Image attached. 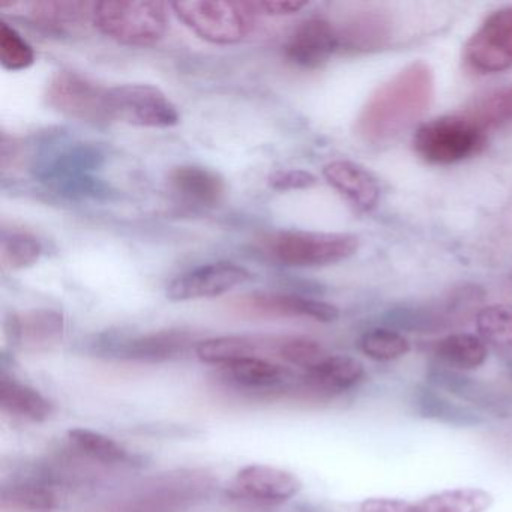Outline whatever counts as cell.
I'll return each mask as SVG.
<instances>
[{
	"label": "cell",
	"instance_id": "cell-1",
	"mask_svg": "<svg viewBox=\"0 0 512 512\" xmlns=\"http://www.w3.org/2000/svg\"><path fill=\"white\" fill-rule=\"evenodd\" d=\"M434 97V76L425 62H413L368 98L356 131L370 143H386L424 116Z\"/></svg>",
	"mask_w": 512,
	"mask_h": 512
},
{
	"label": "cell",
	"instance_id": "cell-2",
	"mask_svg": "<svg viewBox=\"0 0 512 512\" xmlns=\"http://www.w3.org/2000/svg\"><path fill=\"white\" fill-rule=\"evenodd\" d=\"M257 248L266 259L290 268H320L355 256L359 239L349 233L277 230L257 239Z\"/></svg>",
	"mask_w": 512,
	"mask_h": 512
},
{
	"label": "cell",
	"instance_id": "cell-3",
	"mask_svg": "<svg viewBox=\"0 0 512 512\" xmlns=\"http://www.w3.org/2000/svg\"><path fill=\"white\" fill-rule=\"evenodd\" d=\"M92 25L122 46L151 47L167 34L169 5L157 0L95 2Z\"/></svg>",
	"mask_w": 512,
	"mask_h": 512
},
{
	"label": "cell",
	"instance_id": "cell-4",
	"mask_svg": "<svg viewBox=\"0 0 512 512\" xmlns=\"http://www.w3.org/2000/svg\"><path fill=\"white\" fill-rule=\"evenodd\" d=\"M485 145V128L467 113L431 119L422 124L413 137L416 154L436 166H451L469 160Z\"/></svg>",
	"mask_w": 512,
	"mask_h": 512
},
{
	"label": "cell",
	"instance_id": "cell-5",
	"mask_svg": "<svg viewBox=\"0 0 512 512\" xmlns=\"http://www.w3.org/2000/svg\"><path fill=\"white\" fill-rule=\"evenodd\" d=\"M185 28L202 40L220 46L241 43L254 28L256 14L248 2L187 0L170 4Z\"/></svg>",
	"mask_w": 512,
	"mask_h": 512
},
{
	"label": "cell",
	"instance_id": "cell-6",
	"mask_svg": "<svg viewBox=\"0 0 512 512\" xmlns=\"http://www.w3.org/2000/svg\"><path fill=\"white\" fill-rule=\"evenodd\" d=\"M44 100L50 109L76 121L98 127L112 122L109 89L76 71H56L47 83Z\"/></svg>",
	"mask_w": 512,
	"mask_h": 512
},
{
	"label": "cell",
	"instance_id": "cell-7",
	"mask_svg": "<svg viewBox=\"0 0 512 512\" xmlns=\"http://www.w3.org/2000/svg\"><path fill=\"white\" fill-rule=\"evenodd\" d=\"M112 121L142 128H170L181 122L178 107L154 85L128 83L109 89Z\"/></svg>",
	"mask_w": 512,
	"mask_h": 512
},
{
	"label": "cell",
	"instance_id": "cell-8",
	"mask_svg": "<svg viewBox=\"0 0 512 512\" xmlns=\"http://www.w3.org/2000/svg\"><path fill=\"white\" fill-rule=\"evenodd\" d=\"M464 61L479 74L512 70V5L493 11L464 46Z\"/></svg>",
	"mask_w": 512,
	"mask_h": 512
},
{
	"label": "cell",
	"instance_id": "cell-9",
	"mask_svg": "<svg viewBox=\"0 0 512 512\" xmlns=\"http://www.w3.org/2000/svg\"><path fill=\"white\" fill-rule=\"evenodd\" d=\"M232 308L242 316L259 319L307 317L320 323H332L340 317V310L335 305L292 293H247L233 299Z\"/></svg>",
	"mask_w": 512,
	"mask_h": 512
},
{
	"label": "cell",
	"instance_id": "cell-10",
	"mask_svg": "<svg viewBox=\"0 0 512 512\" xmlns=\"http://www.w3.org/2000/svg\"><path fill=\"white\" fill-rule=\"evenodd\" d=\"M250 280V271L238 263H206L170 281L166 296L173 302L218 298Z\"/></svg>",
	"mask_w": 512,
	"mask_h": 512
},
{
	"label": "cell",
	"instance_id": "cell-11",
	"mask_svg": "<svg viewBox=\"0 0 512 512\" xmlns=\"http://www.w3.org/2000/svg\"><path fill=\"white\" fill-rule=\"evenodd\" d=\"M340 47L337 26L326 17L311 16L290 32L284 44V56L298 68L317 70L328 64Z\"/></svg>",
	"mask_w": 512,
	"mask_h": 512
},
{
	"label": "cell",
	"instance_id": "cell-12",
	"mask_svg": "<svg viewBox=\"0 0 512 512\" xmlns=\"http://www.w3.org/2000/svg\"><path fill=\"white\" fill-rule=\"evenodd\" d=\"M233 491L260 503H284L302 490V481L289 470L268 464L242 467L233 479Z\"/></svg>",
	"mask_w": 512,
	"mask_h": 512
},
{
	"label": "cell",
	"instance_id": "cell-13",
	"mask_svg": "<svg viewBox=\"0 0 512 512\" xmlns=\"http://www.w3.org/2000/svg\"><path fill=\"white\" fill-rule=\"evenodd\" d=\"M323 178L358 211L370 212L379 205V182L373 173L353 161H331L323 167Z\"/></svg>",
	"mask_w": 512,
	"mask_h": 512
},
{
	"label": "cell",
	"instance_id": "cell-14",
	"mask_svg": "<svg viewBox=\"0 0 512 512\" xmlns=\"http://www.w3.org/2000/svg\"><path fill=\"white\" fill-rule=\"evenodd\" d=\"M169 185L173 193L190 205L212 208L226 196V182L208 167L185 164L170 170Z\"/></svg>",
	"mask_w": 512,
	"mask_h": 512
},
{
	"label": "cell",
	"instance_id": "cell-15",
	"mask_svg": "<svg viewBox=\"0 0 512 512\" xmlns=\"http://www.w3.org/2000/svg\"><path fill=\"white\" fill-rule=\"evenodd\" d=\"M5 331L14 346L40 349L61 340L65 331V319L59 311L40 308L14 314L5 323Z\"/></svg>",
	"mask_w": 512,
	"mask_h": 512
},
{
	"label": "cell",
	"instance_id": "cell-16",
	"mask_svg": "<svg viewBox=\"0 0 512 512\" xmlns=\"http://www.w3.org/2000/svg\"><path fill=\"white\" fill-rule=\"evenodd\" d=\"M367 377L364 364L349 355H328L320 364L305 371L304 383L310 391L326 397L356 388Z\"/></svg>",
	"mask_w": 512,
	"mask_h": 512
},
{
	"label": "cell",
	"instance_id": "cell-17",
	"mask_svg": "<svg viewBox=\"0 0 512 512\" xmlns=\"http://www.w3.org/2000/svg\"><path fill=\"white\" fill-rule=\"evenodd\" d=\"M221 373L224 379L238 388L253 389V391L280 388L295 377V373L290 368L260 356H250V358L239 359L233 364L224 365L221 367Z\"/></svg>",
	"mask_w": 512,
	"mask_h": 512
},
{
	"label": "cell",
	"instance_id": "cell-18",
	"mask_svg": "<svg viewBox=\"0 0 512 512\" xmlns=\"http://www.w3.org/2000/svg\"><path fill=\"white\" fill-rule=\"evenodd\" d=\"M190 344V332L167 329L127 341L119 347L118 353L131 361L158 362L181 355Z\"/></svg>",
	"mask_w": 512,
	"mask_h": 512
},
{
	"label": "cell",
	"instance_id": "cell-19",
	"mask_svg": "<svg viewBox=\"0 0 512 512\" xmlns=\"http://www.w3.org/2000/svg\"><path fill=\"white\" fill-rule=\"evenodd\" d=\"M413 404L422 418L433 419L452 427H478L484 422L475 410L449 400L434 386H418Z\"/></svg>",
	"mask_w": 512,
	"mask_h": 512
},
{
	"label": "cell",
	"instance_id": "cell-20",
	"mask_svg": "<svg viewBox=\"0 0 512 512\" xmlns=\"http://www.w3.org/2000/svg\"><path fill=\"white\" fill-rule=\"evenodd\" d=\"M436 358L455 371L476 370L485 364L488 358L487 343L479 335L451 334L434 344Z\"/></svg>",
	"mask_w": 512,
	"mask_h": 512
},
{
	"label": "cell",
	"instance_id": "cell-21",
	"mask_svg": "<svg viewBox=\"0 0 512 512\" xmlns=\"http://www.w3.org/2000/svg\"><path fill=\"white\" fill-rule=\"evenodd\" d=\"M95 2L73 0H41L28 5L29 17L41 28L67 31L91 20Z\"/></svg>",
	"mask_w": 512,
	"mask_h": 512
},
{
	"label": "cell",
	"instance_id": "cell-22",
	"mask_svg": "<svg viewBox=\"0 0 512 512\" xmlns=\"http://www.w3.org/2000/svg\"><path fill=\"white\" fill-rule=\"evenodd\" d=\"M428 382L434 388L446 389L460 400L469 401L484 409L493 410L494 407L499 406V409L502 407V403L497 398L499 394L496 389L490 388L487 383L466 376L461 371L451 370V368H433L428 373Z\"/></svg>",
	"mask_w": 512,
	"mask_h": 512
},
{
	"label": "cell",
	"instance_id": "cell-23",
	"mask_svg": "<svg viewBox=\"0 0 512 512\" xmlns=\"http://www.w3.org/2000/svg\"><path fill=\"white\" fill-rule=\"evenodd\" d=\"M0 404L5 412L32 422L47 421L53 413V404L41 392L7 376L0 379Z\"/></svg>",
	"mask_w": 512,
	"mask_h": 512
},
{
	"label": "cell",
	"instance_id": "cell-24",
	"mask_svg": "<svg viewBox=\"0 0 512 512\" xmlns=\"http://www.w3.org/2000/svg\"><path fill=\"white\" fill-rule=\"evenodd\" d=\"M337 26L341 47L370 50L386 46L391 37V25L382 16L374 13H362L353 16Z\"/></svg>",
	"mask_w": 512,
	"mask_h": 512
},
{
	"label": "cell",
	"instance_id": "cell-25",
	"mask_svg": "<svg viewBox=\"0 0 512 512\" xmlns=\"http://www.w3.org/2000/svg\"><path fill=\"white\" fill-rule=\"evenodd\" d=\"M493 494L466 487L439 491L416 502V512H485L493 505Z\"/></svg>",
	"mask_w": 512,
	"mask_h": 512
},
{
	"label": "cell",
	"instance_id": "cell-26",
	"mask_svg": "<svg viewBox=\"0 0 512 512\" xmlns=\"http://www.w3.org/2000/svg\"><path fill=\"white\" fill-rule=\"evenodd\" d=\"M194 352H196L197 358L205 364L224 367V365L233 364L239 359L257 356L259 343L253 338L226 335V337L199 341L194 347Z\"/></svg>",
	"mask_w": 512,
	"mask_h": 512
},
{
	"label": "cell",
	"instance_id": "cell-27",
	"mask_svg": "<svg viewBox=\"0 0 512 512\" xmlns=\"http://www.w3.org/2000/svg\"><path fill=\"white\" fill-rule=\"evenodd\" d=\"M478 335L496 349L512 347V304H494L481 308L475 317Z\"/></svg>",
	"mask_w": 512,
	"mask_h": 512
},
{
	"label": "cell",
	"instance_id": "cell-28",
	"mask_svg": "<svg viewBox=\"0 0 512 512\" xmlns=\"http://www.w3.org/2000/svg\"><path fill=\"white\" fill-rule=\"evenodd\" d=\"M68 439L77 449L103 463H128L133 460L128 449L100 431L73 428L68 431Z\"/></svg>",
	"mask_w": 512,
	"mask_h": 512
},
{
	"label": "cell",
	"instance_id": "cell-29",
	"mask_svg": "<svg viewBox=\"0 0 512 512\" xmlns=\"http://www.w3.org/2000/svg\"><path fill=\"white\" fill-rule=\"evenodd\" d=\"M43 256V245L35 236L23 232L2 233L0 263L8 271L31 268Z\"/></svg>",
	"mask_w": 512,
	"mask_h": 512
},
{
	"label": "cell",
	"instance_id": "cell-30",
	"mask_svg": "<svg viewBox=\"0 0 512 512\" xmlns=\"http://www.w3.org/2000/svg\"><path fill=\"white\" fill-rule=\"evenodd\" d=\"M359 349L376 362H391L410 352V343L403 334L389 328H374L359 340Z\"/></svg>",
	"mask_w": 512,
	"mask_h": 512
},
{
	"label": "cell",
	"instance_id": "cell-31",
	"mask_svg": "<svg viewBox=\"0 0 512 512\" xmlns=\"http://www.w3.org/2000/svg\"><path fill=\"white\" fill-rule=\"evenodd\" d=\"M2 505L14 511L52 512L58 508L59 500L55 491L43 485L22 484L4 488Z\"/></svg>",
	"mask_w": 512,
	"mask_h": 512
},
{
	"label": "cell",
	"instance_id": "cell-32",
	"mask_svg": "<svg viewBox=\"0 0 512 512\" xmlns=\"http://www.w3.org/2000/svg\"><path fill=\"white\" fill-rule=\"evenodd\" d=\"M34 47L7 22H0V64L8 71H23L35 64Z\"/></svg>",
	"mask_w": 512,
	"mask_h": 512
},
{
	"label": "cell",
	"instance_id": "cell-33",
	"mask_svg": "<svg viewBox=\"0 0 512 512\" xmlns=\"http://www.w3.org/2000/svg\"><path fill=\"white\" fill-rule=\"evenodd\" d=\"M278 356L304 371L311 370L329 355L325 347L310 338L293 337L278 343Z\"/></svg>",
	"mask_w": 512,
	"mask_h": 512
},
{
	"label": "cell",
	"instance_id": "cell-34",
	"mask_svg": "<svg viewBox=\"0 0 512 512\" xmlns=\"http://www.w3.org/2000/svg\"><path fill=\"white\" fill-rule=\"evenodd\" d=\"M487 130L493 125L512 121V88L503 89L476 104L475 109L466 112Z\"/></svg>",
	"mask_w": 512,
	"mask_h": 512
},
{
	"label": "cell",
	"instance_id": "cell-35",
	"mask_svg": "<svg viewBox=\"0 0 512 512\" xmlns=\"http://www.w3.org/2000/svg\"><path fill=\"white\" fill-rule=\"evenodd\" d=\"M268 184L277 191L308 190L317 184V178L307 170L284 169L271 173Z\"/></svg>",
	"mask_w": 512,
	"mask_h": 512
},
{
	"label": "cell",
	"instance_id": "cell-36",
	"mask_svg": "<svg viewBox=\"0 0 512 512\" xmlns=\"http://www.w3.org/2000/svg\"><path fill=\"white\" fill-rule=\"evenodd\" d=\"M251 10L256 16L268 17H286L293 14L301 13L304 8L308 7L307 2H298V0H253L248 2Z\"/></svg>",
	"mask_w": 512,
	"mask_h": 512
},
{
	"label": "cell",
	"instance_id": "cell-37",
	"mask_svg": "<svg viewBox=\"0 0 512 512\" xmlns=\"http://www.w3.org/2000/svg\"><path fill=\"white\" fill-rule=\"evenodd\" d=\"M358 512H416V502L395 497H370L361 503Z\"/></svg>",
	"mask_w": 512,
	"mask_h": 512
},
{
	"label": "cell",
	"instance_id": "cell-38",
	"mask_svg": "<svg viewBox=\"0 0 512 512\" xmlns=\"http://www.w3.org/2000/svg\"><path fill=\"white\" fill-rule=\"evenodd\" d=\"M512 368V367H511ZM512 374V373H511Z\"/></svg>",
	"mask_w": 512,
	"mask_h": 512
}]
</instances>
